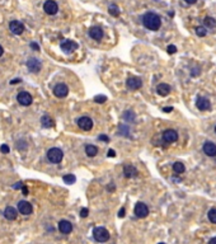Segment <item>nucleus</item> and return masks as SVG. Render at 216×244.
<instances>
[{"instance_id": "f257e3e1", "label": "nucleus", "mask_w": 216, "mask_h": 244, "mask_svg": "<svg viewBox=\"0 0 216 244\" xmlns=\"http://www.w3.org/2000/svg\"><path fill=\"white\" fill-rule=\"evenodd\" d=\"M142 24L145 26L150 31H158L161 26V19L158 14L153 13V12H149L146 14H144L142 17Z\"/></svg>"}, {"instance_id": "f03ea898", "label": "nucleus", "mask_w": 216, "mask_h": 244, "mask_svg": "<svg viewBox=\"0 0 216 244\" xmlns=\"http://www.w3.org/2000/svg\"><path fill=\"white\" fill-rule=\"evenodd\" d=\"M63 158H64V153L61 149H59V147H51V149L47 151V159L54 164L60 163L61 160H63Z\"/></svg>"}, {"instance_id": "7ed1b4c3", "label": "nucleus", "mask_w": 216, "mask_h": 244, "mask_svg": "<svg viewBox=\"0 0 216 244\" xmlns=\"http://www.w3.org/2000/svg\"><path fill=\"white\" fill-rule=\"evenodd\" d=\"M93 238L97 242H99V243H104V242H107L109 239V233H108V230L106 228L98 226V228H96L93 230Z\"/></svg>"}, {"instance_id": "20e7f679", "label": "nucleus", "mask_w": 216, "mask_h": 244, "mask_svg": "<svg viewBox=\"0 0 216 244\" xmlns=\"http://www.w3.org/2000/svg\"><path fill=\"white\" fill-rule=\"evenodd\" d=\"M135 215L140 219H144L149 215V207L144 202H137L135 205Z\"/></svg>"}, {"instance_id": "39448f33", "label": "nucleus", "mask_w": 216, "mask_h": 244, "mask_svg": "<svg viewBox=\"0 0 216 244\" xmlns=\"http://www.w3.org/2000/svg\"><path fill=\"white\" fill-rule=\"evenodd\" d=\"M126 85L130 90H137L142 87V80L139 78V77H132V78H128L127 81H126Z\"/></svg>"}, {"instance_id": "423d86ee", "label": "nucleus", "mask_w": 216, "mask_h": 244, "mask_svg": "<svg viewBox=\"0 0 216 244\" xmlns=\"http://www.w3.org/2000/svg\"><path fill=\"white\" fill-rule=\"evenodd\" d=\"M78 126L81 130L89 131V130H92V127H93V121H92V118L87 117V116H83V117H80L78 120Z\"/></svg>"}, {"instance_id": "0eeeda50", "label": "nucleus", "mask_w": 216, "mask_h": 244, "mask_svg": "<svg viewBox=\"0 0 216 244\" xmlns=\"http://www.w3.org/2000/svg\"><path fill=\"white\" fill-rule=\"evenodd\" d=\"M9 28L12 31V33L14 35H22L24 32V24L22 22H19V20H12L9 24Z\"/></svg>"}, {"instance_id": "6e6552de", "label": "nucleus", "mask_w": 216, "mask_h": 244, "mask_svg": "<svg viewBox=\"0 0 216 244\" xmlns=\"http://www.w3.org/2000/svg\"><path fill=\"white\" fill-rule=\"evenodd\" d=\"M43 10H45V12H46L47 14H50V15L56 14V13H57V10H59L57 3H56V2H54V0H47V2L43 4Z\"/></svg>"}, {"instance_id": "1a4fd4ad", "label": "nucleus", "mask_w": 216, "mask_h": 244, "mask_svg": "<svg viewBox=\"0 0 216 244\" xmlns=\"http://www.w3.org/2000/svg\"><path fill=\"white\" fill-rule=\"evenodd\" d=\"M163 140L165 143H174L178 140V132L176 130H165L163 132Z\"/></svg>"}, {"instance_id": "9d476101", "label": "nucleus", "mask_w": 216, "mask_h": 244, "mask_svg": "<svg viewBox=\"0 0 216 244\" xmlns=\"http://www.w3.org/2000/svg\"><path fill=\"white\" fill-rule=\"evenodd\" d=\"M79 46L75 41H71V39H65L63 43H61V50L66 54H70V52H73L74 50H76Z\"/></svg>"}, {"instance_id": "9b49d317", "label": "nucleus", "mask_w": 216, "mask_h": 244, "mask_svg": "<svg viewBox=\"0 0 216 244\" xmlns=\"http://www.w3.org/2000/svg\"><path fill=\"white\" fill-rule=\"evenodd\" d=\"M69 93V88L65 85V84H57V85L54 88V94L56 95L57 98H65Z\"/></svg>"}, {"instance_id": "f8f14e48", "label": "nucleus", "mask_w": 216, "mask_h": 244, "mask_svg": "<svg viewBox=\"0 0 216 244\" xmlns=\"http://www.w3.org/2000/svg\"><path fill=\"white\" fill-rule=\"evenodd\" d=\"M196 107L200 110V111H209L211 108V103L207 98L205 97H198L197 101H196Z\"/></svg>"}, {"instance_id": "ddd939ff", "label": "nucleus", "mask_w": 216, "mask_h": 244, "mask_svg": "<svg viewBox=\"0 0 216 244\" xmlns=\"http://www.w3.org/2000/svg\"><path fill=\"white\" fill-rule=\"evenodd\" d=\"M32 205H31L29 202H27V201H20V202L18 204V211L20 214L23 215H31L32 214Z\"/></svg>"}, {"instance_id": "4468645a", "label": "nucleus", "mask_w": 216, "mask_h": 244, "mask_svg": "<svg viewBox=\"0 0 216 244\" xmlns=\"http://www.w3.org/2000/svg\"><path fill=\"white\" fill-rule=\"evenodd\" d=\"M27 68L31 72H38L41 70V68H42V65H41V61H38L37 59H29L27 61Z\"/></svg>"}, {"instance_id": "2eb2a0df", "label": "nucleus", "mask_w": 216, "mask_h": 244, "mask_svg": "<svg viewBox=\"0 0 216 244\" xmlns=\"http://www.w3.org/2000/svg\"><path fill=\"white\" fill-rule=\"evenodd\" d=\"M203 153L207 156H216V145L211 141H206L202 146Z\"/></svg>"}, {"instance_id": "dca6fc26", "label": "nucleus", "mask_w": 216, "mask_h": 244, "mask_svg": "<svg viewBox=\"0 0 216 244\" xmlns=\"http://www.w3.org/2000/svg\"><path fill=\"white\" fill-rule=\"evenodd\" d=\"M17 99L22 105H29L31 103H32V95H31L28 92H20L18 94Z\"/></svg>"}, {"instance_id": "f3484780", "label": "nucleus", "mask_w": 216, "mask_h": 244, "mask_svg": "<svg viewBox=\"0 0 216 244\" xmlns=\"http://www.w3.org/2000/svg\"><path fill=\"white\" fill-rule=\"evenodd\" d=\"M89 36H90V38H93L96 41H99V39L103 38V29H102L100 27H97V26L92 27L89 29Z\"/></svg>"}, {"instance_id": "a211bd4d", "label": "nucleus", "mask_w": 216, "mask_h": 244, "mask_svg": "<svg viewBox=\"0 0 216 244\" xmlns=\"http://www.w3.org/2000/svg\"><path fill=\"white\" fill-rule=\"evenodd\" d=\"M59 230L63 233V234H70L71 230H73V224L67 220H61L59 222Z\"/></svg>"}, {"instance_id": "6ab92c4d", "label": "nucleus", "mask_w": 216, "mask_h": 244, "mask_svg": "<svg viewBox=\"0 0 216 244\" xmlns=\"http://www.w3.org/2000/svg\"><path fill=\"white\" fill-rule=\"evenodd\" d=\"M170 90H172V88L169 87V84H167V83H160L159 85L157 87L158 94H159V95H163V97L168 95V94L170 93Z\"/></svg>"}, {"instance_id": "aec40b11", "label": "nucleus", "mask_w": 216, "mask_h": 244, "mask_svg": "<svg viewBox=\"0 0 216 244\" xmlns=\"http://www.w3.org/2000/svg\"><path fill=\"white\" fill-rule=\"evenodd\" d=\"M17 210L14 209V207H12V206H8L5 210H4V216H5V219H8V220H10V221H13V220H15L17 219Z\"/></svg>"}, {"instance_id": "412c9836", "label": "nucleus", "mask_w": 216, "mask_h": 244, "mask_svg": "<svg viewBox=\"0 0 216 244\" xmlns=\"http://www.w3.org/2000/svg\"><path fill=\"white\" fill-rule=\"evenodd\" d=\"M123 176L126 178H132L137 176L136 168H133V165H125L123 167Z\"/></svg>"}, {"instance_id": "4be33fe9", "label": "nucleus", "mask_w": 216, "mask_h": 244, "mask_svg": "<svg viewBox=\"0 0 216 244\" xmlns=\"http://www.w3.org/2000/svg\"><path fill=\"white\" fill-rule=\"evenodd\" d=\"M85 153L88 156H96L98 154V147L94 145H87L85 146Z\"/></svg>"}, {"instance_id": "5701e85b", "label": "nucleus", "mask_w": 216, "mask_h": 244, "mask_svg": "<svg viewBox=\"0 0 216 244\" xmlns=\"http://www.w3.org/2000/svg\"><path fill=\"white\" fill-rule=\"evenodd\" d=\"M41 123H42L43 127H46V129H50V127L54 126V121L51 117H48V116H43L42 118H41Z\"/></svg>"}, {"instance_id": "b1692460", "label": "nucleus", "mask_w": 216, "mask_h": 244, "mask_svg": "<svg viewBox=\"0 0 216 244\" xmlns=\"http://www.w3.org/2000/svg\"><path fill=\"white\" fill-rule=\"evenodd\" d=\"M184 164L183 163H181V162H177V163H174V165H173V171H174V173L176 174H182V173H184Z\"/></svg>"}, {"instance_id": "393cba45", "label": "nucleus", "mask_w": 216, "mask_h": 244, "mask_svg": "<svg viewBox=\"0 0 216 244\" xmlns=\"http://www.w3.org/2000/svg\"><path fill=\"white\" fill-rule=\"evenodd\" d=\"M108 12H109V14L113 15V17H118V15H120V9H118V6H117L116 4H111V5L108 6Z\"/></svg>"}, {"instance_id": "a878e982", "label": "nucleus", "mask_w": 216, "mask_h": 244, "mask_svg": "<svg viewBox=\"0 0 216 244\" xmlns=\"http://www.w3.org/2000/svg\"><path fill=\"white\" fill-rule=\"evenodd\" d=\"M203 24H205V27L212 28V27L216 26V20H215L214 18H211V17H206V18L203 19Z\"/></svg>"}, {"instance_id": "bb28decb", "label": "nucleus", "mask_w": 216, "mask_h": 244, "mask_svg": "<svg viewBox=\"0 0 216 244\" xmlns=\"http://www.w3.org/2000/svg\"><path fill=\"white\" fill-rule=\"evenodd\" d=\"M194 32H196V35H197L198 37H205V36H206V33H207L206 27H205V26H198V27H196Z\"/></svg>"}, {"instance_id": "cd10ccee", "label": "nucleus", "mask_w": 216, "mask_h": 244, "mask_svg": "<svg viewBox=\"0 0 216 244\" xmlns=\"http://www.w3.org/2000/svg\"><path fill=\"white\" fill-rule=\"evenodd\" d=\"M63 179H64V182L67 183V184H73V183H75V181H76V178H75L74 174H66V176H64Z\"/></svg>"}, {"instance_id": "c85d7f7f", "label": "nucleus", "mask_w": 216, "mask_h": 244, "mask_svg": "<svg viewBox=\"0 0 216 244\" xmlns=\"http://www.w3.org/2000/svg\"><path fill=\"white\" fill-rule=\"evenodd\" d=\"M207 215H209V220L212 224H216V209H211Z\"/></svg>"}, {"instance_id": "c756f323", "label": "nucleus", "mask_w": 216, "mask_h": 244, "mask_svg": "<svg viewBox=\"0 0 216 244\" xmlns=\"http://www.w3.org/2000/svg\"><path fill=\"white\" fill-rule=\"evenodd\" d=\"M123 118H125L126 121H133L135 120V114L132 113V111H127L125 114H123Z\"/></svg>"}, {"instance_id": "7c9ffc66", "label": "nucleus", "mask_w": 216, "mask_h": 244, "mask_svg": "<svg viewBox=\"0 0 216 244\" xmlns=\"http://www.w3.org/2000/svg\"><path fill=\"white\" fill-rule=\"evenodd\" d=\"M106 101H107V97H106V95L99 94V95H96V97H94V102H97V103H104Z\"/></svg>"}, {"instance_id": "2f4dec72", "label": "nucleus", "mask_w": 216, "mask_h": 244, "mask_svg": "<svg viewBox=\"0 0 216 244\" xmlns=\"http://www.w3.org/2000/svg\"><path fill=\"white\" fill-rule=\"evenodd\" d=\"M167 51H168V54H176V52H177V47L176 46H174V45H169L168 46V48H167Z\"/></svg>"}, {"instance_id": "473e14b6", "label": "nucleus", "mask_w": 216, "mask_h": 244, "mask_svg": "<svg viewBox=\"0 0 216 244\" xmlns=\"http://www.w3.org/2000/svg\"><path fill=\"white\" fill-rule=\"evenodd\" d=\"M88 214H89V210H88L87 207L81 209V211H80V216H81V217H87V216H88Z\"/></svg>"}, {"instance_id": "72a5a7b5", "label": "nucleus", "mask_w": 216, "mask_h": 244, "mask_svg": "<svg viewBox=\"0 0 216 244\" xmlns=\"http://www.w3.org/2000/svg\"><path fill=\"white\" fill-rule=\"evenodd\" d=\"M0 150H2V153H3V154H8L10 149H9V146H8V145H5V144H4V145L0 146Z\"/></svg>"}, {"instance_id": "f704fd0d", "label": "nucleus", "mask_w": 216, "mask_h": 244, "mask_svg": "<svg viewBox=\"0 0 216 244\" xmlns=\"http://www.w3.org/2000/svg\"><path fill=\"white\" fill-rule=\"evenodd\" d=\"M98 139H99V140H104L106 143H109V137H108V136H106V135H100V136L98 137Z\"/></svg>"}, {"instance_id": "c9c22d12", "label": "nucleus", "mask_w": 216, "mask_h": 244, "mask_svg": "<svg viewBox=\"0 0 216 244\" xmlns=\"http://www.w3.org/2000/svg\"><path fill=\"white\" fill-rule=\"evenodd\" d=\"M31 47H32L33 50H36V51H38V50H39V46H38L37 43H35V42H32V43H31Z\"/></svg>"}, {"instance_id": "e433bc0d", "label": "nucleus", "mask_w": 216, "mask_h": 244, "mask_svg": "<svg viewBox=\"0 0 216 244\" xmlns=\"http://www.w3.org/2000/svg\"><path fill=\"white\" fill-rule=\"evenodd\" d=\"M22 187H23L22 182H18L17 184H14V186H13V188H14V189H19V188H22Z\"/></svg>"}, {"instance_id": "4c0bfd02", "label": "nucleus", "mask_w": 216, "mask_h": 244, "mask_svg": "<svg viewBox=\"0 0 216 244\" xmlns=\"http://www.w3.org/2000/svg\"><path fill=\"white\" fill-rule=\"evenodd\" d=\"M123 216H125V209H121L118 213V217H123Z\"/></svg>"}, {"instance_id": "58836bf2", "label": "nucleus", "mask_w": 216, "mask_h": 244, "mask_svg": "<svg viewBox=\"0 0 216 244\" xmlns=\"http://www.w3.org/2000/svg\"><path fill=\"white\" fill-rule=\"evenodd\" d=\"M108 156H109V158H112V156H116V151L111 149V150L108 151Z\"/></svg>"}, {"instance_id": "ea45409f", "label": "nucleus", "mask_w": 216, "mask_h": 244, "mask_svg": "<svg viewBox=\"0 0 216 244\" xmlns=\"http://www.w3.org/2000/svg\"><path fill=\"white\" fill-rule=\"evenodd\" d=\"M173 111V107H165V108H163V112H167V113H169V112H172Z\"/></svg>"}, {"instance_id": "a19ab883", "label": "nucleus", "mask_w": 216, "mask_h": 244, "mask_svg": "<svg viewBox=\"0 0 216 244\" xmlns=\"http://www.w3.org/2000/svg\"><path fill=\"white\" fill-rule=\"evenodd\" d=\"M22 192H23V195H24V196H27V195H28V188L23 186V187H22Z\"/></svg>"}, {"instance_id": "79ce46f5", "label": "nucleus", "mask_w": 216, "mask_h": 244, "mask_svg": "<svg viewBox=\"0 0 216 244\" xmlns=\"http://www.w3.org/2000/svg\"><path fill=\"white\" fill-rule=\"evenodd\" d=\"M18 83H20V79H13L10 81V84H18Z\"/></svg>"}, {"instance_id": "37998d69", "label": "nucleus", "mask_w": 216, "mask_h": 244, "mask_svg": "<svg viewBox=\"0 0 216 244\" xmlns=\"http://www.w3.org/2000/svg\"><path fill=\"white\" fill-rule=\"evenodd\" d=\"M184 2H186L187 4H194V3L197 2V0H184Z\"/></svg>"}, {"instance_id": "c03bdc74", "label": "nucleus", "mask_w": 216, "mask_h": 244, "mask_svg": "<svg viewBox=\"0 0 216 244\" xmlns=\"http://www.w3.org/2000/svg\"><path fill=\"white\" fill-rule=\"evenodd\" d=\"M209 244H216V237H215V238H212V239L209 242Z\"/></svg>"}, {"instance_id": "a18cd8bd", "label": "nucleus", "mask_w": 216, "mask_h": 244, "mask_svg": "<svg viewBox=\"0 0 216 244\" xmlns=\"http://www.w3.org/2000/svg\"><path fill=\"white\" fill-rule=\"evenodd\" d=\"M3 54H4V50H3V47H2V46H0V56H2Z\"/></svg>"}, {"instance_id": "49530a36", "label": "nucleus", "mask_w": 216, "mask_h": 244, "mask_svg": "<svg viewBox=\"0 0 216 244\" xmlns=\"http://www.w3.org/2000/svg\"><path fill=\"white\" fill-rule=\"evenodd\" d=\"M159 244H165V243H159Z\"/></svg>"}, {"instance_id": "de8ad7c7", "label": "nucleus", "mask_w": 216, "mask_h": 244, "mask_svg": "<svg viewBox=\"0 0 216 244\" xmlns=\"http://www.w3.org/2000/svg\"><path fill=\"white\" fill-rule=\"evenodd\" d=\"M215 132H216V127H215Z\"/></svg>"}]
</instances>
